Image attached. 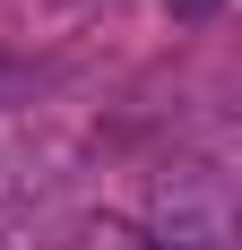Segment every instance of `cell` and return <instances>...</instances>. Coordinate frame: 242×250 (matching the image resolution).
Masks as SVG:
<instances>
[{
    "label": "cell",
    "mask_w": 242,
    "mask_h": 250,
    "mask_svg": "<svg viewBox=\"0 0 242 250\" xmlns=\"http://www.w3.org/2000/svg\"><path fill=\"white\" fill-rule=\"evenodd\" d=\"M165 9H173V18H182V26H199V18H217L225 0H165Z\"/></svg>",
    "instance_id": "cell-1"
}]
</instances>
